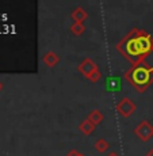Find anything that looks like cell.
Wrapping results in <instances>:
<instances>
[{
	"mask_svg": "<svg viewBox=\"0 0 153 156\" xmlns=\"http://www.w3.org/2000/svg\"><path fill=\"white\" fill-rule=\"evenodd\" d=\"M115 49L131 67H136L145 62L146 57L153 53V38L148 31L134 27L116 44Z\"/></svg>",
	"mask_w": 153,
	"mask_h": 156,
	"instance_id": "6da1fadb",
	"label": "cell"
},
{
	"mask_svg": "<svg viewBox=\"0 0 153 156\" xmlns=\"http://www.w3.org/2000/svg\"><path fill=\"white\" fill-rule=\"evenodd\" d=\"M125 79L138 92H145L153 84V67H149L146 62L131 67L125 72Z\"/></svg>",
	"mask_w": 153,
	"mask_h": 156,
	"instance_id": "7a4b0ae2",
	"label": "cell"
},
{
	"mask_svg": "<svg viewBox=\"0 0 153 156\" xmlns=\"http://www.w3.org/2000/svg\"><path fill=\"white\" fill-rule=\"evenodd\" d=\"M134 134L144 143H148L153 137V125L149 124V121L144 119L134 128Z\"/></svg>",
	"mask_w": 153,
	"mask_h": 156,
	"instance_id": "3957f363",
	"label": "cell"
},
{
	"mask_svg": "<svg viewBox=\"0 0 153 156\" xmlns=\"http://www.w3.org/2000/svg\"><path fill=\"white\" fill-rule=\"evenodd\" d=\"M115 109L119 115H122L123 118H129V117L133 115L134 112L137 110V105L134 103L130 98H122V99L116 103Z\"/></svg>",
	"mask_w": 153,
	"mask_h": 156,
	"instance_id": "277c9868",
	"label": "cell"
},
{
	"mask_svg": "<svg viewBox=\"0 0 153 156\" xmlns=\"http://www.w3.org/2000/svg\"><path fill=\"white\" fill-rule=\"evenodd\" d=\"M77 69H79V72L83 75V76L88 77L89 75L94 73V72L96 69H99V68H98V64L92 58H84L83 61L77 65Z\"/></svg>",
	"mask_w": 153,
	"mask_h": 156,
	"instance_id": "5b68a950",
	"label": "cell"
},
{
	"mask_svg": "<svg viewBox=\"0 0 153 156\" xmlns=\"http://www.w3.org/2000/svg\"><path fill=\"white\" fill-rule=\"evenodd\" d=\"M104 88L107 92H119L122 90V79L119 76H107L104 79Z\"/></svg>",
	"mask_w": 153,
	"mask_h": 156,
	"instance_id": "8992f818",
	"label": "cell"
},
{
	"mask_svg": "<svg viewBox=\"0 0 153 156\" xmlns=\"http://www.w3.org/2000/svg\"><path fill=\"white\" fill-rule=\"evenodd\" d=\"M71 18L75 23H83L88 19V14H87V11L83 7H76L71 12Z\"/></svg>",
	"mask_w": 153,
	"mask_h": 156,
	"instance_id": "52a82bcc",
	"label": "cell"
},
{
	"mask_svg": "<svg viewBox=\"0 0 153 156\" xmlns=\"http://www.w3.org/2000/svg\"><path fill=\"white\" fill-rule=\"evenodd\" d=\"M42 61H43V64L46 65V67L53 68V67H56V65H58L60 56L54 52H47L43 55V57H42Z\"/></svg>",
	"mask_w": 153,
	"mask_h": 156,
	"instance_id": "ba28073f",
	"label": "cell"
},
{
	"mask_svg": "<svg viewBox=\"0 0 153 156\" xmlns=\"http://www.w3.org/2000/svg\"><path fill=\"white\" fill-rule=\"evenodd\" d=\"M95 125L92 124L89 119H83L82 122L79 124V130L82 132V133L84 134V136H91L92 133H94V130H95Z\"/></svg>",
	"mask_w": 153,
	"mask_h": 156,
	"instance_id": "9c48e42d",
	"label": "cell"
},
{
	"mask_svg": "<svg viewBox=\"0 0 153 156\" xmlns=\"http://www.w3.org/2000/svg\"><path fill=\"white\" fill-rule=\"evenodd\" d=\"M87 119H89V121H91L92 124L95 125V126H98V125H100L102 122H103L104 115H103V113H102L100 110L95 109V110H92V112L88 114V117H87Z\"/></svg>",
	"mask_w": 153,
	"mask_h": 156,
	"instance_id": "30bf717a",
	"label": "cell"
},
{
	"mask_svg": "<svg viewBox=\"0 0 153 156\" xmlns=\"http://www.w3.org/2000/svg\"><path fill=\"white\" fill-rule=\"evenodd\" d=\"M109 148H110V143L106 139H98L95 141V149H96L99 154H104Z\"/></svg>",
	"mask_w": 153,
	"mask_h": 156,
	"instance_id": "8fae6325",
	"label": "cell"
},
{
	"mask_svg": "<svg viewBox=\"0 0 153 156\" xmlns=\"http://www.w3.org/2000/svg\"><path fill=\"white\" fill-rule=\"evenodd\" d=\"M69 30H71V33L73 35H82L84 31H85V26L83 25V23H72L71 25V27H69Z\"/></svg>",
	"mask_w": 153,
	"mask_h": 156,
	"instance_id": "7c38bea8",
	"label": "cell"
},
{
	"mask_svg": "<svg viewBox=\"0 0 153 156\" xmlns=\"http://www.w3.org/2000/svg\"><path fill=\"white\" fill-rule=\"evenodd\" d=\"M87 79H88L91 83H96V82H99V80L102 79V72L99 71V69H96V71L94 72V73L89 75V76L87 77Z\"/></svg>",
	"mask_w": 153,
	"mask_h": 156,
	"instance_id": "4fadbf2b",
	"label": "cell"
},
{
	"mask_svg": "<svg viewBox=\"0 0 153 156\" xmlns=\"http://www.w3.org/2000/svg\"><path fill=\"white\" fill-rule=\"evenodd\" d=\"M67 156H82V154H80L77 149H71V151L67 154Z\"/></svg>",
	"mask_w": 153,
	"mask_h": 156,
	"instance_id": "5bb4252c",
	"label": "cell"
},
{
	"mask_svg": "<svg viewBox=\"0 0 153 156\" xmlns=\"http://www.w3.org/2000/svg\"><path fill=\"white\" fill-rule=\"evenodd\" d=\"M107 156H119L118 154H116V152L115 151H113V152H110V154L109 155H107Z\"/></svg>",
	"mask_w": 153,
	"mask_h": 156,
	"instance_id": "9a60e30c",
	"label": "cell"
},
{
	"mask_svg": "<svg viewBox=\"0 0 153 156\" xmlns=\"http://www.w3.org/2000/svg\"><path fill=\"white\" fill-rule=\"evenodd\" d=\"M145 156H153V148H152V149H149V151H148V154H146Z\"/></svg>",
	"mask_w": 153,
	"mask_h": 156,
	"instance_id": "2e32d148",
	"label": "cell"
},
{
	"mask_svg": "<svg viewBox=\"0 0 153 156\" xmlns=\"http://www.w3.org/2000/svg\"><path fill=\"white\" fill-rule=\"evenodd\" d=\"M2 90H3V83L0 82V91H2Z\"/></svg>",
	"mask_w": 153,
	"mask_h": 156,
	"instance_id": "e0dca14e",
	"label": "cell"
},
{
	"mask_svg": "<svg viewBox=\"0 0 153 156\" xmlns=\"http://www.w3.org/2000/svg\"><path fill=\"white\" fill-rule=\"evenodd\" d=\"M82 156H84V155H82Z\"/></svg>",
	"mask_w": 153,
	"mask_h": 156,
	"instance_id": "ac0fdd59",
	"label": "cell"
}]
</instances>
